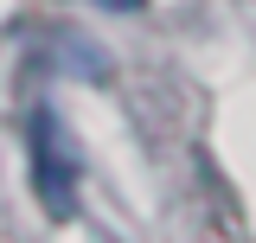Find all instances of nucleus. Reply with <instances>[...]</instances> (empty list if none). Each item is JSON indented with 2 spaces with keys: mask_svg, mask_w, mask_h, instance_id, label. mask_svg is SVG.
I'll use <instances>...</instances> for the list:
<instances>
[{
  "mask_svg": "<svg viewBox=\"0 0 256 243\" xmlns=\"http://www.w3.org/2000/svg\"><path fill=\"white\" fill-rule=\"evenodd\" d=\"M26 166H32V192H38V212L45 218L77 212V154H70L64 122L45 102L26 109Z\"/></svg>",
  "mask_w": 256,
  "mask_h": 243,
  "instance_id": "nucleus-1",
  "label": "nucleus"
},
{
  "mask_svg": "<svg viewBox=\"0 0 256 243\" xmlns=\"http://www.w3.org/2000/svg\"><path fill=\"white\" fill-rule=\"evenodd\" d=\"M109 6H141V0H109Z\"/></svg>",
  "mask_w": 256,
  "mask_h": 243,
  "instance_id": "nucleus-2",
  "label": "nucleus"
}]
</instances>
